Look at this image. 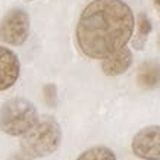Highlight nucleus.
<instances>
[{
  "mask_svg": "<svg viewBox=\"0 0 160 160\" xmlns=\"http://www.w3.org/2000/svg\"><path fill=\"white\" fill-rule=\"evenodd\" d=\"M135 18L122 0H92L77 25V41L84 54L104 59L119 52L131 40Z\"/></svg>",
  "mask_w": 160,
  "mask_h": 160,
  "instance_id": "obj_1",
  "label": "nucleus"
},
{
  "mask_svg": "<svg viewBox=\"0 0 160 160\" xmlns=\"http://www.w3.org/2000/svg\"><path fill=\"white\" fill-rule=\"evenodd\" d=\"M62 141L60 125L53 118H43L21 140V148L27 157H46L58 150Z\"/></svg>",
  "mask_w": 160,
  "mask_h": 160,
  "instance_id": "obj_2",
  "label": "nucleus"
},
{
  "mask_svg": "<svg viewBox=\"0 0 160 160\" xmlns=\"http://www.w3.org/2000/svg\"><path fill=\"white\" fill-rule=\"evenodd\" d=\"M37 122V109L27 98H10L0 109V129L8 135H25Z\"/></svg>",
  "mask_w": 160,
  "mask_h": 160,
  "instance_id": "obj_3",
  "label": "nucleus"
},
{
  "mask_svg": "<svg viewBox=\"0 0 160 160\" xmlns=\"http://www.w3.org/2000/svg\"><path fill=\"white\" fill-rule=\"evenodd\" d=\"M29 35V16L22 9H12L0 21V40L12 46H21Z\"/></svg>",
  "mask_w": 160,
  "mask_h": 160,
  "instance_id": "obj_4",
  "label": "nucleus"
},
{
  "mask_svg": "<svg viewBox=\"0 0 160 160\" xmlns=\"http://www.w3.org/2000/svg\"><path fill=\"white\" fill-rule=\"evenodd\" d=\"M132 151L142 160H160V126L142 128L132 138Z\"/></svg>",
  "mask_w": 160,
  "mask_h": 160,
  "instance_id": "obj_5",
  "label": "nucleus"
},
{
  "mask_svg": "<svg viewBox=\"0 0 160 160\" xmlns=\"http://www.w3.org/2000/svg\"><path fill=\"white\" fill-rule=\"evenodd\" d=\"M21 65L18 56L12 50L0 46V91H5L16 82Z\"/></svg>",
  "mask_w": 160,
  "mask_h": 160,
  "instance_id": "obj_6",
  "label": "nucleus"
},
{
  "mask_svg": "<svg viewBox=\"0 0 160 160\" xmlns=\"http://www.w3.org/2000/svg\"><path fill=\"white\" fill-rule=\"evenodd\" d=\"M132 63V52L129 49H121L119 52L113 53L112 56L106 58L102 63L103 72L109 77H116L126 72Z\"/></svg>",
  "mask_w": 160,
  "mask_h": 160,
  "instance_id": "obj_7",
  "label": "nucleus"
},
{
  "mask_svg": "<svg viewBox=\"0 0 160 160\" xmlns=\"http://www.w3.org/2000/svg\"><path fill=\"white\" fill-rule=\"evenodd\" d=\"M137 81L141 88L153 90L160 87V62L147 60L142 62L137 72Z\"/></svg>",
  "mask_w": 160,
  "mask_h": 160,
  "instance_id": "obj_8",
  "label": "nucleus"
},
{
  "mask_svg": "<svg viewBox=\"0 0 160 160\" xmlns=\"http://www.w3.org/2000/svg\"><path fill=\"white\" fill-rule=\"evenodd\" d=\"M137 24H138V31H137L135 38L132 41V44H134V47L137 50H142L144 46H146L147 38H148V34L151 32V22L148 19V16L144 12H141V13H138Z\"/></svg>",
  "mask_w": 160,
  "mask_h": 160,
  "instance_id": "obj_9",
  "label": "nucleus"
},
{
  "mask_svg": "<svg viewBox=\"0 0 160 160\" xmlns=\"http://www.w3.org/2000/svg\"><path fill=\"white\" fill-rule=\"evenodd\" d=\"M77 160H116V154L104 146H97L84 151Z\"/></svg>",
  "mask_w": 160,
  "mask_h": 160,
  "instance_id": "obj_10",
  "label": "nucleus"
},
{
  "mask_svg": "<svg viewBox=\"0 0 160 160\" xmlns=\"http://www.w3.org/2000/svg\"><path fill=\"white\" fill-rule=\"evenodd\" d=\"M44 97H46V103L49 106H56V103H58V91H56V85L54 84H47L44 87Z\"/></svg>",
  "mask_w": 160,
  "mask_h": 160,
  "instance_id": "obj_11",
  "label": "nucleus"
},
{
  "mask_svg": "<svg viewBox=\"0 0 160 160\" xmlns=\"http://www.w3.org/2000/svg\"><path fill=\"white\" fill-rule=\"evenodd\" d=\"M153 3H154V6H156V9L160 12V0H153Z\"/></svg>",
  "mask_w": 160,
  "mask_h": 160,
  "instance_id": "obj_12",
  "label": "nucleus"
},
{
  "mask_svg": "<svg viewBox=\"0 0 160 160\" xmlns=\"http://www.w3.org/2000/svg\"><path fill=\"white\" fill-rule=\"evenodd\" d=\"M157 46H159V49H160V35H159V38H157Z\"/></svg>",
  "mask_w": 160,
  "mask_h": 160,
  "instance_id": "obj_13",
  "label": "nucleus"
}]
</instances>
